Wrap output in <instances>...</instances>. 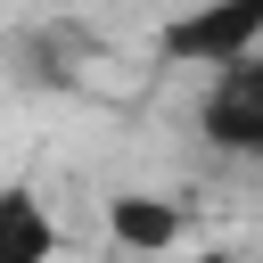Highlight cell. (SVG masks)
<instances>
[{
  "label": "cell",
  "mask_w": 263,
  "mask_h": 263,
  "mask_svg": "<svg viewBox=\"0 0 263 263\" xmlns=\"http://www.w3.org/2000/svg\"><path fill=\"white\" fill-rule=\"evenodd\" d=\"M263 49V0H181L156 25V58L181 74H214Z\"/></svg>",
  "instance_id": "1"
},
{
  "label": "cell",
  "mask_w": 263,
  "mask_h": 263,
  "mask_svg": "<svg viewBox=\"0 0 263 263\" xmlns=\"http://www.w3.org/2000/svg\"><path fill=\"white\" fill-rule=\"evenodd\" d=\"M197 140L230 164H263V49L197 74Z\"/></svg>",
  "instance_id": "2"
},
{
  "label": "cell",
  "mask_w": 263,
  "mask_h": 263,
  "mask_svg": "<svg viewBox=\"0 0 263 263\" xmlns=\"http://www.w3.org/2000/svg\"><path fill=\"white\" fill-rule=\"evenodd\" d=\"M74 230L41 181H0V263H66Z\"/></svg>",
  "instance_id": "3"
},
{
  "label": "cell",
  "mask_w": 263,
  "mask_h": 263,
  "mask_svg": "<svg viewBox=\"0 0 263 263\" xmlns=\"http://www.w3.org/2000/svg\"><path fill=\"white\" fill-rule=\"evenodd\" d=\"M107 238H115V255H156V247L189 238V222H181V205H164V197H115V205H107Z\"/></svg>",
  "instance_id": "4"
},
{
  "label": "cell",
  "mask_w": 263,
  "mask_h": 263,
  "mask_svg": "<svg viewBox=\"0 0 263 263\" xmlns=\"http://www.w3.org/2000/svg\"><path fill=\"white\" fill-rule=\"evenodd\" d=\"M123 263H247L238 247H197V238H173V247H156V255H123Z\"/></svg>",
  "instance_id": "5"
}]
</instances>
